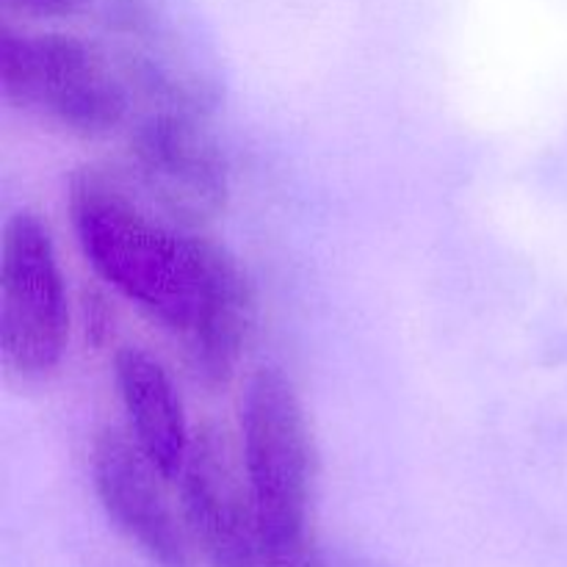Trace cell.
I'll return each mask as SVG.
<instances>
[{"instance_id":"6da1fadb","label":"cell","mask_w":567,"mask_h":567,"mask_svg":"<svg viewBox=\"0 0 567 567\" xmlns=\"http://www.w3.org/2000/svg\"><path fill=\"white\" fill-rule=\"evenodd\" d=\"M66 210L94 275L181 341L199 302V230L169 221L131 177L100 166L72 172Z\"/></svg>"},{"instance_id":"7a4b0ae2","label":"cell","mask_w":567,"mask_h":567,"mask_svg":"<svg viewBox=\"0 0 567 567\" xmlns=\"http://www.w3.org/2000/svg\"><path fill=\"white\" fill-rule=\"evenodd\" d=\"M238 446L252 487L264 567H321L316 537L319 449L302 393L277 365L244 382Z\"/></svg>"},{"instance_id":"3957f363","label":"cell","mask_w":567,"mask_h":567,"mask_svg":"<svg viewBox=\"0 0 567 567\" xmlns=\"http://www.w3.org/2000/svg\"><path fill=\"white\" fill-rule=\"evenodd\" d=\"M0 92L6 105L83 142L131 125V86L103 42L64 31L0 28Z\"/></svg>"},{"instance_id":"277c9868","label":"cell","mask_w":567,"mask_h":567,"mask_svg":"<svg viewBox=\"0 0 567 567\" xmlns=\"http://www.w3.org/2000/svg\"><path fill=\"white\" fill-rule=\"evenodd\" d=\"M103 44L142 109L214 120L225 64L192 0H103Z\"/></svg>"},{"instance_id":"5b68a950","label":"cell","mask_w":567,"mask_h":567,"mask_svg":"<svg viewBox=\"0 0 567 567\" xmlns=\"http://www.w3.org/2000/svg\"><path fill=\"white\" fill-rule=\"evenodd\" d=\"M72 305L48 221L22 208L0 241V358L20 382L48 380L64 363Z\"/></svg>"},{"instance_id":"8992f818","label":"cell","mask_w":567,"mask_h":567,"mask_svg":"<svg viewBox=\"0 0 567 567\" xmlns=\"http://www.w3.org/2000/svg\"><path fill=\"white\" fill-rule=\"evenodd\" d=\"M127 177L158 214L205 230L227 210L230 158L208 116L142 109L127 125Z\"/></svg>"},{"instance_id":"52a82bcc","label":"cell","mask_w":567,"mask_h":567,"mask_svg":"<svg viewBox=\"0 0 567 567\" xmlns=\"http://www.w3.org/2000/svg\"><path fill=\"white\" fill-rule=\"evenodd\" d=\"M175 496L199 559L210 567H264L258 509L238 435L205 421L175 480Z\"/></svg>"},{"instance_id":"ba28073f","label":"cell","mask_w":567,"mask_h":567,"mask_svg":"<svg viewBox=\"0 0 567 567\" xmlns=\"http://www.w3.org/2000/svg\"><path fill=\"white\" fill-rule=\"evenodd\" d=\"M92 487L111 524L158 567H194L199 554L183 520L175 485L122 426H103L89 452Z\"/></svg>"},{"instance_id":"9c48e42d","label":"cell","mask_w":567,"mask_h":567,"mask_svg":"<svg viewBox=\"0 0 567 567\" xmlns=\"http://www.w3.org/2000/svg\"><path fill=\"white\" fill-rule=\"evenodd\" d=\"M199 302L181 338L183 358L199 385L225 388L241 369L258 330V291L247 266L199 230Z\"/></svg>"},{"instance_id":"30bf717a","label":"cell","mask_w":567,"mask_h":567,"mask_svg":"<svg viewBox=\"0 0 567 567\" xmlns=\"http://www.w3.org/2000/svg\"><path fill=\"white\" fill-rule=\"evenodd\" d=\"M114 382L127 435L175 485L194 437L175 377L150 349L125 343L114 352Z\"/></svg>"},{"instance_id":"8fae6325","label":"cell","mask_w":567,"mask_h":567,"mask_svg":"<svg viewBox=\"0 0 567 567\" xmlns=\"http://www.w3.org/2000/svg\"><path fill=\"white\" fill-rule=\"evenodd\" d=\"M81 313H83V332H86V338L92 341V347L103 349L105 343L114 341L116 313H114V308H111L109 299H105L103 293H100V291H83Z\"/></svg>"},{"instance_id":"7c38bea8","label":"cell","mask_w":567,"mask_h":567,"mask_svg":"<svg viewBox=\"0 0 567 567\" xmlns=\"http://www.w3.org/2000/svg\"><path fill=\"white\" fill-rule=\"evenodd\" d=\"M6 11L31 20H70L92 9L94 0H0Z\"/></svg>"}]
</instances>
